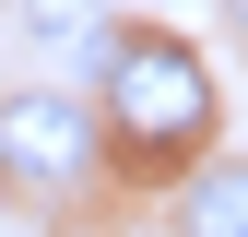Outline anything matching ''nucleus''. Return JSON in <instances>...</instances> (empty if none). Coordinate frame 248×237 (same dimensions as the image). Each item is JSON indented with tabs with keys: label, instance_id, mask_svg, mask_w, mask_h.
Returning a JSON list of instances; mask_svg holds the SVG:
<instances>
[{
	"label": "nucleus",
	"instance_id": "obj_1",
	"mask_svg": "<svg viewBox=\"0 0 248 237\" xmlns=\"http://www.w3.org/2000/svg\"><path fill=\"white\" fill-rule=\"evenodd\" d=\"M95 131L130 178H189V154L213 142V59L166 24H118L95 48Z\"/></svg>",
	"mask_w": 248,
	"mask_h": 237
},
{
	"label": "nucleus",
	"instance_id": "obj_5",
	"mask_svg": "<svg viewBox=\"0 0 248 237\" xmlns=\"http://www.w3.org/2000/svg\"><path fill=\"white\" fill-rule=\"evenodd\" d=\"M225 12H236V36H248V0H225Z\"/></svg>",
	"mask_w": 248,
	"mask_h": 237
},
{
	"label": "nucleus",
	"instance_id": "obj_6",
	"mask_svg": "<svg viewBox=\"0 0 248 237\" xmlns=\"http://www.w3.org/2000/svg\"><path fill=\"white\" fill-rule=\"evenodd\" d=\"M130 237H177V225H130Z\"/></svg>",
	"mask_w": 248,
	"mask_h": 237
},
{
	"label": "nucleus",
	"instance_id": "obj_4",
	"mask_svg": "<svg viewBox=\"0 0 248 237\" xmlns=\"http://www.w3.org/2000/svg\"><path fill=\"white\" fill-rule=\"evenodd\" d=\"M166 225H177V237H248V166H225V154H213V166H189Z\"/></svg>",
	"mask_w": 248,
	"mask_h": 237
},
{
	"label": "nucleus",
	"instance_id": "obj_2",
	"mask_svg": "<svg viewBox=\"0 0 248 237\" xmlns=\"http://www.w3.org/2000/svg\"><path fill=\"white\" fill-rule=\"evenodd\" d=\"M95 166H107V131H95V107H83L71 83H12V95H0V190H12L24 214L83 202Z\"/></svg>",
	"mask_w": 248,
	"mask_h": 237
},
{
	"label": "nucleus",
	"instance_id": "obj_3",
	"mask_svg": "<svg viewBox=\"0 0 248 237\" xmlns=\"http://www.w3.org/2000/svg\"><path fill=\"white\" fill-rule=\"evenodd\" d=\"M107 36H118L107 0H12V48H24V71H95Z\"/></svg>",
	"mask_w": 248,
	"mask_h": 237
}]
</instances>
